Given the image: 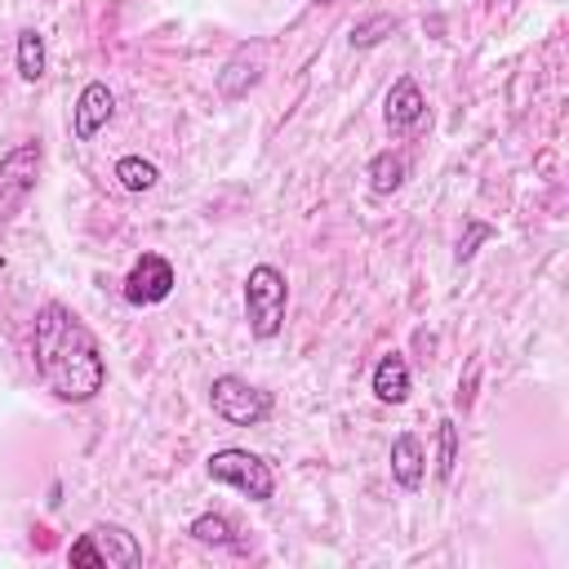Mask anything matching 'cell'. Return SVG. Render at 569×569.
Segmentation results:
<instances>
[{"instance_id": "1", "label": "cell", "mask_w": 569, "mask_h": 569, "mask_svg": "<svg viewBox=\"0 0 569 569\" xmlns=\"http://www.w3.org/2000/svg\"><path fill=\"white\" fill-rule=\"evenodd\" d=\"M31 351H36V373L67 405L93 400L107 382V360H102L93 329L62 302H44L36 311Z\"/></svg>"}, {"instance_id": "3", "label": "cell", "mask_w": 569, "mask_h": 569, "mask_svg": "<svg viewBox=\"0 0 569 569\" xmlns=\"http://www.w3.org/2000/svg\"><path fill=\"white\" fill-rule=\"evenodd\" d=\"M71 565H98V569H138L142 565V547L124 525H93L89 533H80L67 551Z\"/></svg>"}, {"instance_id": "11", "label": "cell", "mask_w": 569, "mask_h": 569, "mask_svg": "<svg viewBox=\"0 0 569 569\" xmlns=\"http://www.w3.org/2000/svg\"><path fill=\"white\" fill-rule=\"evenodd\" d=\"M391 476L400 489H418L422 476H427V453H422V440L413 431H400L391 440Z\"/></svg>"}, {"instance_id": "17", "label": "cell", "mask_w": 569, "mask_h": 569, "mask_svg": "<svg viewBox=\"0 0 569 569\" xmlns=\"http://www.w3.org/2000/svg\"><path fill=\"white\" fill-rule=\"evenodd\" d=\"M187 533H191L196 542H204V547H231V520H227V516H218V511L196 516Z\"/></svg>"}, {"instance_id": "21", "label": "cell", "mask_w": 569, "mask_h": 569, "mask_svg": "<svg viewBox=\"0 0 569 569\" xmlns=\"http://www.w3.org/2000/svg\"><path fill=\"white\" fill-rule=\"evenodd\" d=\"M316 4H333V0H316Z\"/></svg>"}, {"instance_id": "5", "label": "cell", "mask_w": 569, "mask_h": 569, "mask_svg": "<svg viewBox=\"0 0 569 569\" xmlns=\"http://www.w3.org/2000/svg\"><path fill=\"white\" fill-rule=\"evenodd\" d=\"M209 405H213V413H218L222 422H231V427H258V422L271 413V396H267L262 387L236 378V373L213 378Z\"/></svg>"}, {"instance_id": "4", "label": "cell", "mask_w": 569, "mask_h": 569, "mask_svg": "<svg viewBox=\"0 0 569 569\" xmlns=\"http://www.w3.org/2000/svg\"><path fill=\"white\" fill-rule=\"evenodd\" d=\"M204 467H209V480H222V485L240 489V493L253 498V502H267V498L276 493L271 467H267L258 453H249V449H218V453H209Z\"/></svg>"}, {"instance_id": "19", "label": "cell", "mask_w": 569, "mask_h": 569, "mask_svg": "<svg viewBox=\"0 0 569 569\" xmlns=\"http://www.w3.org/2000/svg\"><path fill=\"white\" fill-rule=\"evenodd\" d=\"M489 236H493V227H489V222H467V236L458 240L453 258H458V262H471V258H476V244H480V240H489Z\"/></svg>"}, {"instance_id": "18", "label": "cell", "mask_w": 569, "mask_h": 569, "mask_svg": "<svg viewBox=\"0 0 569 569\" xmlns=\"http://www.w3.org/2000/svg\"><path fill=\"white\" fill-rule=\"evenodd\" d=\"M382 31H387V36L396 31V18H391V13H373V18L356 22V27H351V44L369 49V44H378V40H382Z\"/></svg>"}, {"instance_id": "7", "label": "cell", "mask_w": 569, "mask_h": 569, "mask_svg": "<svg viewBox=\"0 0 569 569\" xmlns=\"http://www.w3.org/2000/svg\"><path fill=\"white\" fill-rule=\"evenodd\" d=\"M173 267H169V258H160V253H142L133 267H129V276H124V302H133V307H156V302H164L169 293H173Z\"/></svg>"}, {"instance_id": "9", "label": "cell", "mask_w": 569, "mask_h": 569, "mask_svg": "<svg viewBox=\"0 0 569 569\" xmlns=\"http://www.w3.org/2000/svg\"><path fill=\"white\" fill-rule=\"evenodd\" d=\"M258 80H262V44H253V49H249V44H240V49L222 62V71H218V80H213V84H218V93H222V98H244Z\"/></svg>"}, {"instance_id": "10", "label": "cell", "mask_w": 569, "mask_h": 569, "mask_svg": "<svg viewBox=\"0 0 569 569\" xmlns=\"http://www.w3.org/2000/svg\"><path fill=\"white\" fill-rule=\"evenodd\" d=\"M382 116L391 129H413L422 116H427V98L418 89L413 76H400L391 89H387V102H382Z\"/></svg>"}, {"instance_id": "20", "label": "cell", "mask_w": 569, "mask_h": 569, "mask_svg": "<svg viewBox=\"0 0 569 569\" xmlns=\"http://www.w3.org/2000/svg\"><path fill=\"white\" fill-rule=\"evenodd\" d=\"M476 378H480V365H471V369H467V382H458V396H453V400H458L462 409H467L471 396H476Z\"/></svg>"}, {"instance_id": "14", "label": "cell", "mask_w": 569, "mask_h": 569, "mask_svg": "<svg viewBox=\"0 0 569 569\" xmlns=\"http://www.w3.org/2000/svg\"><path fill=\"white\" fill-rule=\"evenodd\" d=\"M18 76H22L27 84H36V80L44 76V36H40L36 27L18 31Z\"/></svg>"}, {"instance_id": "6", "label": "cell", "mask_w": 569, "mask_h": 569, "mask_svg": "<svg viewBox=\"0 0 569 569\" xmlns=\"http://www.w3.org/2000/svg\"><path fill=\"white\" fill-rule=\"evenodd\" d=\"M40 160H44V151H40L36 138H31V142H18V147L0 160V222H9V218L27 204V196L36 191Z\"/></svg>"}, {"instance_id": "2", "label": "cell", "mask_w": 569, "mask_h": 569, "mask_svg": "<svg viewBox=\"0 0 569 569\" xmlns=\"http://www.w3.org/2000/svg\"><path fill=\"white\" fill-rule=\"evenodd\" d=\"M284 307H289V280L284 271H276L271 262H258L244 280V320H249V333L258 342L276 338L280 325H284Z\"/></svg>"}, {"instance_id": "12", "label": "cell", "mask_w": 569, "mask_h": 569, "mask_svg": "<svg viewBox=\"0 0 569 569\" xmlns=\"http://www.w3.org/2000/svg\"><path fill=\"white\" fill-rule=\"evenodd\" d=\"M373 396L382 405H405L409 400V365L400 351H387L378 365H373Z\"/></svg>"}, {"instance_id": "13", "label": "cell", "mask_w": 569, "mask_h": 569, "mask_svg": "<svg viewBox=\"0 0 569 569\" xmlns=\"http://www.w3.org/2000/svg\"><path fill=\"white\" fill-rule=\"evenodd\" d=\"M405 178H409V160H405L400 151H378V156L369 160V191H373V196L400 191Z\"/></svg>"}, {"instance_id": "16", "label": "cell", "mask_w": 569, "mask_h": 569, "mask_svg": "<svg viewBox=\"0 0 569 569\" xmlns=\"http://www.w3.org/2000/svg\"><path fill=\"white\" fill-rule=\"evenodd\" d=\"M453 467H458V427L449 418H440V427H436V476L453 480Z\"/></svg>"}, {"instance_id": "15", "label": "cell", "mask_w": 569, "mask_h": 569, "mask_svg": "<svg viewBox=\"0 0 569 569\" xmlns=\"http://www.w3.org/2000/svg\"><path fill=\"white\" fill-rule=\"evenodd\" d=\"M116 182L124 191H151L160 182V169L151 160H142V156H120L116 160Z\"/></svg>"}, {"instance_id": "8", "label": "cell", "mask_w": 569, "mask_h": 569, "mask_svg": "<svg viewBox=\"0 0 569 569\" xmlns=\"http://www.w3.org/2000/svg\"><path fill=\"white\" fill-rule=\"evenodd\" d=\"M111 111H116V98H111V89L102 84V80H89L84 89H80V98H76V107H71V133L80 138V142H89L107 120H111Z\"/></svg>"}]
</instances>
